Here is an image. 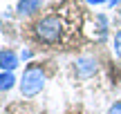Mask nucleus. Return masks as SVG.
Masks as SVG:
<instances>
[{"mask_svg": "<svg viewBox=\"0 0 121 114\" xmlns=\"http://www.w3.org/2000/svg\"><path fill=\"white\" fill-rule=\"evenodd\" d=\"M121 2V0H110V4H112V7H114V4H119Z\"/></svg>", "mask_w": 121, "mask_h": 114, "instance_id": "nucleus-11", "label": "nucleus"}, {"mask_svg": "<svg viewBox=\"0 0 121 114\" xmlns=\"http://www.w3.org/2000/svg\"><path fill=\"white\" fill-rule=\"evenodd\" d=\"M119 13H121V9H119Z\"/></svg>", "mask_w": 121, "mask_h": 114, "instance_id": "nucleus-12", "label": "nucleus"}, {"mask_svg": "<svg viewBox=\"0 0 121 114\" xmlns=\"http://www.w3.org/2000/svg\"><path fill=\"white\" fill-rule=\"evenodd\" d=\"M13 83H16V76H13V72H2V74H0V92H7V90H11Z\"/></svg>", "mask_w": 121, "mask_h": 114, "instance_id": "nucleus-6", "label": "nucleus"}, {"mask_svg": "<svg viewBox=\"0 0 121 114\" xmlns=\"http://www.w3.org/2000/svg\"><path fill=\"white\" fill-rule=\"evenodd\" d=\"M74 72H76V76L78 78H90V76H94L96 74V61L94 58H90V56H83V58H78L76 63H74Z\"/></svg>", "mask_w": 121, "mask_h": 114, "instance_id": "nucleus-3", "label": "nucleus"}, {"mask_svg": "<svg viewBox=\"0 0 121 114\" xmlns=\"http://www.w3.org/2000/svg\"><path fill=\"white\" fill-rule=\"evenodd\" d=\"M18 65H20V58H18L11 49H2V52H0V69L2 72H13Z\"/></svg>", "mask_w": 121, "mask_h": 114, "instance_id": "nucleus-5", "label": "nucleus"}, {"mask_svg": "<svg viewBox=\"0 0 121 114\" xmlns=\"http://www.w3.org/2000/svg\"><path fill=\"white\" fill-rule=\"evenodd\" d=\"M20 58H22V61H29V58H31V49H22V52H20Z\"/></svg>", "mask_w": 121, "mask_h": 114, "instance_id": "nucleus-9", "label": "nucleus"}, {"mask_svg": "<svg viewBox=\"0 0 121 114\" xmlns=\"http://www.w3.org/2000/svg\"><path fill=\"white\" fill-rule=\"evenodd\" d=\"M90 4H103V2H110V0H87Z\"/></svg>", "mask_w": 121, "mask_h": 114, "instance_id": "nucleus-10", "label": "nucleus"}, {"mask_svg": "<svg viewBox=\"0 0 121 114\" xmlns=\"http://www.w3.org/2000/svg\"><path fill=\"white\" fill-rule=\"evenodd\" d=\"M78 27H81V9H67L65 4L36 20L34 34L45 45H58L67 38V34L76 31Z\"/></svg>", "mask_w": 121, "mask_h": 114, "instance_id": "nucleus-1", "label": "nucleus"}, {"mask_svg": "<svg viewBox=\"0 0 121 114\" xmlns=\"http://www.w3.org/2000/svg\"><path fill=\"white\" fill-rule=\"evenodd\" d=\"M108 114H121V101H117V103H114V105H110Z\"/></svg>", "mask_w": 121, "mask_h": 114, "instance_id": "nucleus-8", "label": "nucleus"}, {"mask_svg": "<svg viewBox=\"0 0 121 114\" xmlns=\"http://www.w3.org/2000/svg\"><path fill=\"white\" fill-rule=\"evenodd\" d=\"M114 52H117V56L121 58V29L114 34Z\"/></svg>", "mask_w": 121, "mask_h": 114, "instance_id": "nucleus-7", "label": "nucleus"}, {"mask_svg": "<svg viewBox=\"0 0 121 114\" xmlns=\"http://www.w3.org/2000/svg\"><path fill=\"white\" fill-rule=\"evenodd\" d=\"M45 81H47V76H45L43 65H36V63L27 65L25 72H22V78H20L22 96H36V94L45 87Z\"/></svg>", "mask_w": 121, "mask_h": 114, "instance_id": "nucleus-2", "label": "nucleus"}, {"mask_svg": "<svg viewBox=\"0 0 121 114\" xmlns=\"http://www.w3.org/2000/svg\"><path fill=\"white\" fill-rule=\"evenodd\" d=\"M43 9V0H18L16 11L20 16H36Z\"/></svg>", "mask_w": 121, "mask_h": 114, "instance_id": "nucleus-4", "label": "nucleus"}]
</instances>
